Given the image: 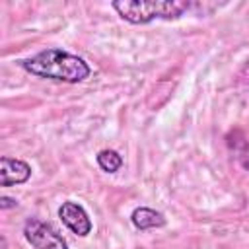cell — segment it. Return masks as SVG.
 <instances>
[{"label": "cell", "instance_id": "6da1fadb", "mask_svg": "<svg viewBox=\"0 0 249 249\" xmlns=\"http://www.w3.org/2000/svg\"><path fill=\"white\" fill-rule=\"evenodd\" d=\"M18 64L31 76L64 84H80L91 74L89 64L82 56L62 49H45L29 58L18 60Z\"/></svg>", "mask_w": 249, "mask_h": 249}, {"label": "cell", "instance_id": "277c9868", "mask_svg": "<svg viewBox=\"0 0 249 249\" xmlns=\"http://www.w3.org/2000/svg\"><path fill=\"white\" fill-rule=\"evenodd\" d=\"M58 218H60L62 224H64L72 233H76L78 237L89 235V231H91V228H93L88 210H86L82 204L74 202V200H64V202L60 204V208H58Z\"/></svg>", "mask_w": 249, "mask_h": 249}, {"label": "cell", "instance_id": "3957f363", "mask_svg": "<svg viewBox=\"0 0 249 249\" xmlns=\"http://www.w3.org/2000/svg\"><path fill=\"white\" fill-rule=\"evenodd\" d=\"M23 237L33 249H68L66 239L49 222H43L39 218L25 220Z\"/></svg>", "mask_w": 249, "mask_h": 249}, {"label": "cell", "instance_id": "8992f818", "mask_svg": "<svg viewBox=\"0 0 249 249\" xmlns=\"http://www.w3.org/2000/svg\"><path fill=\"white\" fill-rule=\"evenodd\" d=\"M130 222L136 230L140 231H148V230H156V228H163L167 224L163 212L150 208V206H136L130 214Z\"/></svg>", "mask_w": 249, "mask_h": 249}, {"label": "cell", "instance_id": "7a4b0ae2", "mask_svg": "<svg viewBox=\"0 0 249 249\" xmlns=\"http://www.w3.org/2000/svg\"><path fill=\"white\" fill-rule=\"evenodd\" d=\"M121 19L132 25H146L154 19H177L191 4L179 0H117L111 4Z\"/></svg>", "mask_w": 249, "mask_h": 249}, {"label": "cell", "instance_id": "52a82bcc", "mask_svg": "<svg viewBox=\"0 0 249 249\" xmlns=\"http://www.w3.org/2000/svg\"><path fill=\"white\" fill-rule=\"evenodd\" d=\"M95 161L99 165V169H103L105 173H117L123 167V156L117 150H99L95 156Z\"/></svg>", "mask_w": 249, "mask_h": 249}, {"label": "cell", "instance_id": "9c48e42d", "mask_svg": "<svg viewBox=\"0 0 249 249\" xmlns=\"http://www.w3.org/2000/svg\"><path fill=\"white\" fill-rule=\"evenodd\" d=\"M241 156H239V160H241V163L249 169V146L247 144H243V152H239Z\"/></svg>", "mask_w": 249, "mask_h": 249}, {"label": "cell", "instance_id": "ba28073f", "mask_svg": "<svg viewBox=\"0 0 249 249\" xmlns=\"http://www.w3.org/2000/svg\"><path fill=\"white\" fill-rule=\"evenodd\" d=\"M18 206V200L16 198H12V196H6V195H2L0 196V208L2 210H8V208H16Z\"/></svg>", "mask_w": 249, "mask_h": 249}, {"label": "cell", "instance_id": "5b68a950", "mask_svg": "<svg viewBox=\"0 0 249 249\" xmlns=\"http://www.w3.org/2000/svg\"><path fill=\"white\" fill-rule=\"evenodd\" d=\"M31 177V165L23 160L2 156L0 158V185L2 187H12V185H21L29 181Z\"/></svg>", "mask_w": 249, "mask_h": 249}]
</instances>
